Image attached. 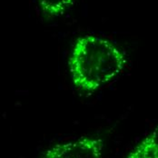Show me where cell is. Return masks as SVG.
Here are the masks:
<instances>
[{
  "instance_id": "cell-1",
  "label": "cell",
  "mask_w": 158,
  "mask_h": 158,
  "mask_svg": "<svg viewBox=\"0 0 158 158\" xmlns=\"http://www.w3.org/2000/svg\"><path fill=\"white\" fill-rule=\"evenodd\" d=\"M68 64L76 89L82 94L92 95L122 76L128 59L109 39L86 34L76 40Z\"/></svg>"
},
{
  "instance_id": "cell-2",
  "label": "cell",
  "mask_w": 158,
  "mask_h": 158,
  "mask_svg": "<svg viewBox=\"0 0 158 158\" xmlns=\"http://www.w3.org/2000/svg\"><path fill=\"white\" fill-rule=\"evenodd\" d=\"M105 143L95 135H83L49 148L44 158H102Z\"/></svg>"
},
{
  "instance_id": "cell-3",
  "label": "cell",
  "mask_w": 158,
  "mask_h": 158,
  "mask_svg": "<svg viewBox=\"0 0 158 158\" xmlns=\"http://www.w3.org/2000/svg\"><path fill=\"white\" fill-rule=\"evenodd\" d=\"M126 158H158V125L130 150Z\"/></svg>"
},
{
  "instance_id": "cell-4",
  "label": "cell",
  "mask_w": 158,
  "mask_h": 158,
  "mask_svg": "<svg viewBox=\"0 0 158 158\" xmlns=\"http://www.w3.org/2000/svg\"><path fill=\"white\" fill-rule=\"evenodd\" d=\"M43 15L48 17H57L64 14L74 0H37Z\"/></svg>"
}]
</instances>
